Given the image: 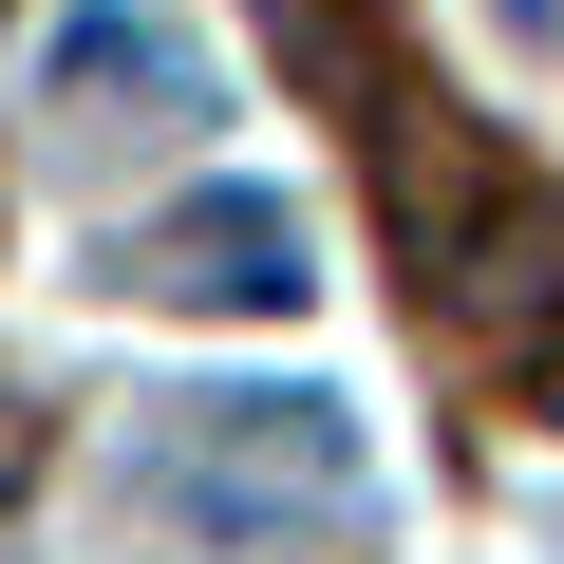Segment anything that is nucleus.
<instances>
[{
	"mask_svg": "<svg viewBox=\"0 0 564 564\" xmlns=\"http://www.w3.org/2000/svg\"><path fill=\"white\" fill-rule=\"evenodd\" d=\"M358 414L321 395V377H226V395H188V452H170V489L207 508V527H245V508H358Z\"/></svg>",
	"mask_w": 564,
	"mask_h": 564,
	"instance_id": "nucleus-1",
	"label": "nucleus"
},
{
	"mask_svg": "<svg viewBox=\"0 0 564 564\" xmlns=\"http://www.w3.org/2000/svg\"><path fill=\"white\" fill-rule=\"evenodd\" d=\"M39 95H57V132H76V151H113V132L207 113V57H188L170 20H132V0H76V20L39 39Z\"/></svg>",
	"mask_w": 564,
	"mask_h": 564,
	"instance_id": "nucleus-3",
	"label": "nucleus"
},
{
	"mask_svg": "<svg viewBox=\"0 0 564 564\" xmlns=\"http://www.w3.org/2000/svg\"><path fill=\"white\" fill-rule=\"evenodd\" d=\"M508 39H564V0H508Z\"/></svg>",
	"mask_w": 564,
	"mask_h": 564,
	"instance_id": "nucleus-6",
	"label": "nucleus"
},
{
	"mask_svg": "<svg viewBox=\"0 0 564 564\" xmlns=\"http://www.w3.org/2000/svg\"><path fill=\"white\" fill-rule=\"evenodd\" d=\"M377 170H395V245L414 263H452V226H470V132H452V95H377Z\"/></svg>",
	"mask_w": 564,
	"mask_h": 564,
	"instance_id": "nucleus-4",
	"label": "nucleus"
},
{
	"mask_svg": "<svg viewBox=\"0 0 564 564\" xmlns=\"http://www.w3.org/2000/svg\"><path fill=\"white\" fill-rule=\"evenodd\" d=\"M20 470H39V414H20V395H0V489H20Z\"/></svg>",
	"mask_w": 564,
	"mask_h": 564,
	"instance_id": "nucleus-5",
	"label": "nucleus"
},
{
	"mask_svg": "<svg viewBox=\"0 0 564 564\" xmlns=\"http://www.w3.org/2000/svg\"><path fill=\"white\" fill-rule=\"evenodd\" d=\"M113 302H245V321H302L321 302V245L282 188H188L113 245Z\"/></svg>",
	"mask_w": 564,
	"mask_h": 564,
	"instance_id": "nucleus-2",
	"label": "nucleus"
},
{
	"mask_svg": "<svg viewBox=\"0 0 564 564\" xmlns=\"http://www.w3.org/2000/svg\"><path fill=\"white\" fill-rule=\"evenodd\" d=\"M545 414H564V339H545Z\"/></svg>",
	"mask_w": 564,
	"mask_h": 564,
	"instance_id": "nucleus-7",
	"label": "nucleus"
}]
</instances>
